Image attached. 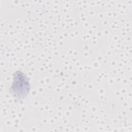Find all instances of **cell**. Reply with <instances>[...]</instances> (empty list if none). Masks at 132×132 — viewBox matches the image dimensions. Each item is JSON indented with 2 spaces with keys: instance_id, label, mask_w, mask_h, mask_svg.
I'll list each match as a JSON object with an SVG mask.
<instances>
[{
  "instance_id": "cell-1",
  "label": "cell",
  "mask_w": 132,
  "mask_h": 132,
  "mask_svg": "<svg viewBox=\"0 0 132 132\" xmlns=\"http://www.w3.org/2000/svg\"><path fill=\"white\" fill-rule=\"evenodd\" d=\"M30 89L31 84L27 75L20 70L14 72L9 87V92L13 97L19 101H23L28 96Z\"/></svg>"
}]
</instances>
